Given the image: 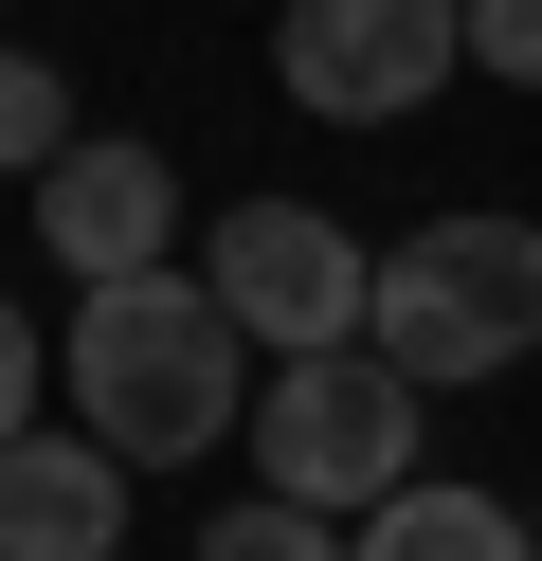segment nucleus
<instances>
[{"label":"nucleus","instance_id":"f257e3e1","mask_svg":"<svg viewBox=\"0 0 542 561\" xmlns=\"http://www.w3.org/2000/svg\"><path fill=\"white\" fill-rule=\"evenodd\" d=\"M253 416V344L199 272H108L72 308V435H108L127 471H181Z\"/></svg>","mask_w":542,"mask_h":561},{"label":"nucleus","instance_id":"f03ea898","mask_svg":"<svg viewBox=\"0 0 542 561\" xmlns=\"http://www.w3.org/2000/svg\"><path fill=\"white\" fill-rule=\"evenodd\" d=\"M361 344H380L416 399H452V380H506L542 344V236L524 218H416L380 254V290H361Z\"/></svg>","mask_w":542,"mask_h":561},{"label":"nucleus","instance_id":"7ed1b4c3","mask_svg":"<svg viewBox=\"0 0 542 561\" xmlns=\"http://www.w3.org/2000/svg\"><path fill=\"white\" fill-rule=\"evenodd\" d=\"M253 489H289V507L361 525L380 489H416V380L380 363V344H308V363L253 380Z\"/></svg>","mask_w":542,"mask_h":561},{"label":"nucleus","instance_id":"20e7f679","mask_svg":"<svg viewBox=\"0 0 542 561\" xmlns=\"http://www.w3.org/2000/svg\"><path fill=\"white\" fill-rule=\"evenodd\" d=\"M452 73H470L452 0H272V91L325 127H416Z\"/></svg>","mask_w":542,"mask_h":561},{"label":"nucleus","instance_id":"39448f33","mask_svg":"<svg viewBox=\"0 0 542 561\" xmlns=\"http://www.w3.org/2000/svg\"><path fill=\"white\" fill-rule=\"evenodd\" d=\"M199 290L235 308V344H253V363H308V344H361L380 254H361L325 199H235V218L199 236Z\"/></svg>","mask_w":542,"mask_h":561},{"label":"nucleus","instance_id":"423d86ee","mask_svg":"<svg viewBox=\"0 0 542 561\" xmlns=\"http://www.w3.org/2000/svg\"><path fill=\"white\" fill-rule=\"evenodd\" d=\"M181 236V163L127 146V127H72L55 163H36V254L72 272V290H108V272H163Z\"/></svg>","mask_w":542,"mask_h":561},{"label":"nucleus","instance_id":"0eeeda50","mask_svg":"<svg viewBox=\"0 0 542 561\" xmlns=\"http://www.w3.org/2000/svg\"><path fill=\"white\" fill-rule=\"evenodd\" d=\"M127 543V453L108 435H0V561H108Z\"/></svg>","mask_w":542,"mask_h":561},{"label":"nucleus","instance_id":"6e6552de","mask_svg":"<svg viewBox=\"0 0 542 561\" xmlns=\"http://www.w3.org/2000/svg\"><path fill=\"white\" fill-rule=\"evenodd\" d=\"M344 561H524V507H506V489L416 471V489H380V507L344 525Z\"/></svg>","mask_w":542,"mask_h":561},{"label":"nucleus","instance_id":"1a4fd4ad","mask_svg":"<svg viewBox=\"0 0 542 561\" xmlns=\"http://www.w3.org/2000/svg\"><path fill=\"white\" fill-rule=\"evenodd\" d=\"M55 146H72V73H55V55H19V37H0V182H36Z\"/></svg>","mask_w":542,"mask_h":561},{"label":"nucleus","instance_id":"9d476101","mask_svg":"<svg viewBox=\"0 0 542 561\" xmlns=\"http://www.w3.org/2000/svg\"><path fill=\"white\" fill-rule=\"evenodd\" d=\"M199 561H344V525L289 507V489H253V507H217V525H199Z\"/></svg>","mask_w":542,"mask_h":561},{"label":"nucleus","instance_id":"9b49d317","mask_svg":"<svg viewBox=\"0 0 542 561\" xmlns=\"http://www.w3.org/2000/svg\"><path fill=\"white\" fill-rule=\"evenodd\" d=\"M452 19H470V73L542 91V0H452Z\"/></svg>","mask_w":542,"mask_h":561},{"label":"nucleus","instance_id":"f8f14e48","mask_svg":"<svg viewBox=\"0 0 542 561\" xmlns=\"http://www.w3.org/2000/svg\"><path fill=\"white\" fill-rule=\"evenodd\" d=\"M0 435H36V327H19V290H0Z\"/></svg>","mask_w":542,"mask_h":561},{"label":"nucleus","instance_id":"ddd939ff","mask_svg":"<svg viewBox=\"0 0 542 561\" xmlns=\"http://www.w3.org/2000/svg\"><path fill=\"white\" fill-rule=\"evenodd\" d=\"M524 561H542V543H524Z\"/></svg>","mask_w":542,"mask_h":561}]
</instances>
